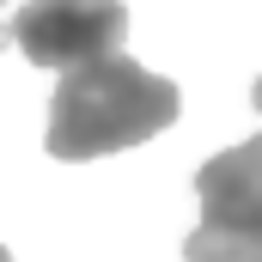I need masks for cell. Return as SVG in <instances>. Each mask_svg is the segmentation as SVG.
Listing matches in <instances>:
<instances>
[{
	"label": "cell",
	"mask_w": 262,
	"mask_h": 262,
	"mask_svg": "<svg viewBox=\"0 0 262 262\" xmlns=\"http://www.w3.org/2000/svg\"><path fill=\"white\" fill-rule=\"evenodd\" d=\"M183 110V92L152 67L116 55H98L85 67H67L49 98V152L55 159H104L165 134Z\"/></svg>",
	"instance_id": "cell-1"
},
{
	"label": "cell",
	"mask_w": 262,
	"mask_h": 262,
	"mask_svg": "<svg viewBox=\"0 0 262 262\" xmlns=\"http://www.w3.org/2000/svg\"><path fill=\"white\" fill-rule=\"evenodd\" d=\"M0 6H6V0H0Z\"/></svg>",
	"instance_id": "cell-5"
},
{
	"label": "cell",
	"mask_w": 262,
	"mask_h": 262,
	"mask_svg": "<svg viewBox=\"0 0 262 262\" xmlns=\"http://www.w3.org/2000/svg\"><path fill=\"white\" fill-rule=\"evenodd\" d=\"M0 262H12V256H6V244H0Z\"/></svg>",
	"instance_id": "cell-4"
},
{
	"label": "cell",
	"mask_w": 262,
	"mask_h": 262,
	"mask_svg": "<svg viewBox=\"0 0 262 262\" xmlns=\"http://www.w3.org/2000/svg\"><path fill=\"white\" fill-rule=\"evenodd\" d=\"M128 37L122 0H31L12 25H0V49L18 43L31 67H85L98 55H116Z\"/></svg>",
	"instance_id": "cell-3"
},
{
	"label": "cell",
	"mask_w": 262,
	"mask_h": 262,
	"mask_svg": "<svg viewBox=\"0 0 262 262\" xmlns=\"http://www.w3.org/2000/svg\"><path fill=\"white\" fill-rule=\"evenodd\" d=\"M201 226L183 244V262H262V146L238 140L232 152L195 171Z\"/></svg>",
	"instance_id": "cell-2"
}]
</instances>
